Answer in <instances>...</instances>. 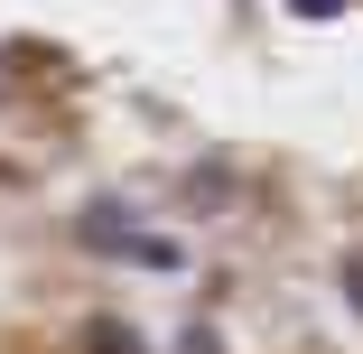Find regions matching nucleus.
Returning <instances> with one entry per match:
<instances>
[{
	"instance_id": "obj_1",
	"label": "nucleus",
	"mask_w": 363,
	"mask_h": 354,
	"mask_svg": "<svg viewBox=\"0 0 363 354\" xmlns=\"http://www.w3.org/2000/svg\"><path fill=\"white\" fill-rule=\"evenodd\" d=\"M84 354H150V345H140V326H121V317H94L84 326Z\"/></svg>"
},
{
	"instance_id": "obj_2",
	"label": "nucleus",
	"mask_w": 363,
	"mask_h": 354,
	"mask_svg": "<svg viewBox=\"0 0 363 354\" xmlns=\"http://www.w3.org/2000/svg\"><path fill=\"white\" fill-rule=\"evenodd\" d=\"M279 10H289V19H345L354 0H279Z\"/></svg>"
},
{
	"instance_id": "obj_3",
	"label": "nucleus",
	"mask_w": 363,
	"mask_h": 354,
	"mask_svg": "<svg viewBox=\"0 0 363 354\" xmlns=\"http://www.w3.org/2000/svg\"><path fill=\"white\" fill-rule=\"evenodd\" d=\"M335 289H345V299H354V317H363V252H354V261L335 270Z\"/></svg>"
},
{
	"instance_id": "obj_4",
	"label": "nucleus",
	"mask_w": 363,
	"mask_h": 354,
	"mask_svg": "<svg viewBox=\"0 0 363 354\" xmlns=\"http://www.w3.org/2000/svg\"><path fill=\"white\" fill-rule=\"evenodd\" d=\"M177 354H224V345H214V326H186V336H177Z\"/></svg>"
}]
</instances>
